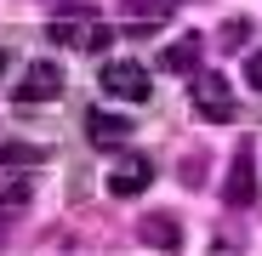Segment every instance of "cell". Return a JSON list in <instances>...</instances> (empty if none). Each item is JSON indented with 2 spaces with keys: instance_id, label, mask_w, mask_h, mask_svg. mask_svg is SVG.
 Wrapping results in <instances>:
<instances>
[{
  "instance_id": "6da1fadb",
  "label": "cell",
  "mask_w": 262,
  "mask_h": 256,
  "mask_svg": "<svg viewBox=\"0 0 262 256\" xmlns=\"http://www.w3.org/2000/svg\"><path fill=\"white\" fill-rule=\"evenodd\" d=\"M103 91L120 97V103H143L154 91V80H148L143 63H103Z\"/></svg>"
},
{
  "instance_id": "7a4b0ae2",
  "label": "cell",
  "mask_w": 262,
  "mask_h": 256,
  "mask_svg": "<svg viewBox=\"0 0 262 256\" xmlns=\"http://www.w3.org/2000/svg\"><path fill=\"white\" fill-rule=\"evenodd\" d=\"M148 182H154V159H148V154H120L114 171H108V194H114V199L143 194Z\"/></svg>"
},
{
  "instance_id": "3957f363",
  "label": "cell",
  "mask_w": 262,
  "mask_h": 256,
  "mask_svg": "<svg viewBox=\"0 0 262 256\" xmlns=\"http://www.w3.org/2000/svg\"><path fill=\"white\" fill-rule=\"evenodd\" d=\"M57 91H63V68H57V63H29V74L12 85L17 103H52Z\"/></svg>"
},
{
  "instance_id": "277c9868",
  "label": "cell",
  "mask_w": 262,
  "mask_h": 256,
  "mask_svg": "<svg viewBox=\"0 0 262 256\" xmlns=\"http://www.w3.org/2000/svg\"><path fill=\"white\" fill-rule=\"evenodd\" d=\"M223 199H228L234 211L256 205V165H251V143H239V154H234V165H228V182H223Z\"/></svg>"
},
{
  "instance_id": "5b68a950",
  "label": "cell",
  "mask_w": 262,
  "mask_h": 256,
  "mask_svg": "<svg viewBox=\"0 0 262 256\" xmlns=\"http://www.w3.org/2000/svg\"><path fill=\"white\" fill-rule=\"evenodd\" d=\"M194 108L211 120H234V97H228V80L223 74H194Z\"/></svg>"
},
{
  "instance_id": "8992f818",
  "label": "cell",
  "mask_w": 262,
  "mask_h": 256,
  "mask_svg": "<svg viewBox=\"0 0 262 256\" xmlns=\"http://www.w3.org/2000/svg\"><path fill=\"white\" fill-rule=\"evenodd\" d=\"M177 12V0H120V17L131 23L125 34H148V23H165Z\"/></svg>"
},
{
  "instance_id": "52a82bcc",
  "label": "cell",
  "mask_w": 262,
  "mask_h": 256,
  "mask_svg": "<svg viewBox=\"0 0 262 256\" xmlns=\"http://www.w3.org/2000/svg\"><path fill=\"white\" fill-rule=\"evenodd\" d=\"M46 34L57 40V46H92V34H97V29H92V6H80V12H63V17H57Z\"/></svg>"
},
{
  "instance_id": "ba28073f",
  "label": "cell",
  "mask_w": 262,
  "mask_h": 256,
  "mask_svg": "<svg viewBox=\"0 0 262 256\" xmlns=\"http://www.w3.org/2000/svg\"><path fill=\"white\" fill-rule=\"evenodd\" d=\"M85 137H92L97 148H114V143H125L131 137V120H120V114H85Z\"/></svg>"
},
{
  "instance_id": "9c48e42d",
  "label": "cell",
  "mask_w": 262,
  "mask_h": 256,
  "mask_svg": "<svg viewBox=\"0 0 262 256\" xmlns=\"http://www.w3.org/2000/svg\"><path fill=\"white\" fill-rule=\"evenodd\" d=\"M200 46H205L200 34H183L177 46H165V52H160V68H165V74H194V63H200Z\"/></svg>"
},
{
  "instance_id": "30bf717a",
  "label": "cell",
  "mask_w": 262,
  "mask_h": 256,
  "mask_svg": "<svg viewBox=\"0 0 262 256\" xmlns=\"http://www.w3.org/2000/svg\"><path fill=\"white\" fill-rule=\"evenodd\" d=\"M143 245H154V250H177V245H183V228L171 222V217H143Z\"/></svg>"
},
{
  "instance_id": "8fae6325",
  "label": "cell",
  "mask_w": 262,
  "mask_h": 256,
  "mask_svg": "<svg viewBox=\"0 0 262 256\" xmlns=\"http://www.w3.org/2000/svg\"><path fill=\"white\" fill-rule=\"evenodd\" d=\"M40 159V148H23V143H6V148H0V165H6V171H29Z\"/></svg>"
},
{
  "instance_id": "7c38bea8",
  "label": "cell",
  "mask_w": 262,
  "mask_h": 256,
  "mask_svg": "<svg viewBox=\"0 0 262 256\" xmlns=\"http://www.w3.org/2000/svg\"><path fill=\"white\" fill-rule=\"evenodd\" d=\"M23 205H29V182H17V188L0 194V211H6V217H12V211H23Z\"/></svg>"
},
{
  "instance_id": "4fadbf2b",
  "label": "cell",
  "mask_w": 262,
  "mask_h": 256,
  "mask_svg": "<svg viewBox=\"0 0 262 256\" xmlns=\"http://www.w3.org/2000/svg\"><path fill=\"white\" fill-rule=\"evenodd\" d=\"M245 29H251L245 17H228L223 23V46H245Z\"/></svg>"
},
{
  "instance_id": "5bb4252c",
  "label": "cell",
  "mask_w": 262,
  "mask_h": 256,
  "mask_svg": "<svg viewBox=\"0 0 262 256\" xmlns=\"http://www.w3.org/2000/svg\"><path fill=\"white\" fill-rule=\"evenodd\" d=\"M245 85L262 91V52H251V63H245Z\"/></svg>"
},
{
  "instance_id": "9a60e30c",
  "label": "cell",
  "mask_w": 262,
  "mask_h": 256,
  "mask_svg": "<svg viewBox=\"0 0 262 256\" xmlns=\"http://www.w3.org/2000/svg\"><path fill=\"white\" fill-rule=\"evenodd\" d=\"M211 256H234V250H211Z\"/></svg>"
},
{
  "instance_id": "2e32d148",
  "label": "cell",
  "mask_w": 262,
  "mask_h": 256,
  "mask_svg": "<svg viewBox=\"0 0 262 256\" xmlns=\"http://www.w3.org/2000/svg\"><path fill=\"white\" fill-rule=\"evenodd\" d=\"M0 68H6V57H0Z\"/></svg>"
}]
</instances>
